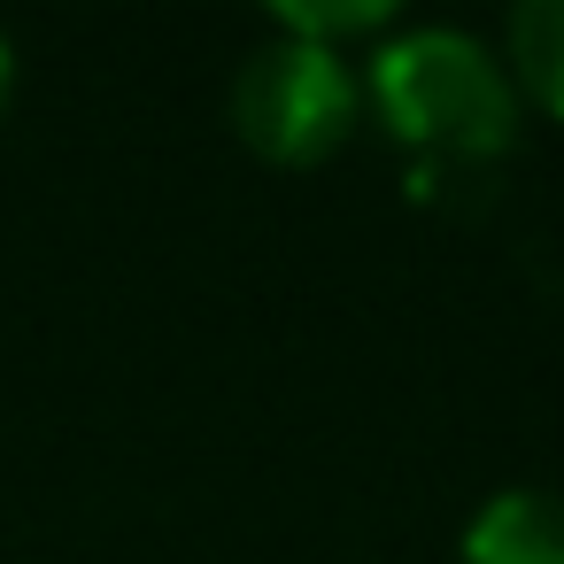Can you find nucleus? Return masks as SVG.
<instances>
[{
  "label": "nucleus",
  "mask_w": 564,
  "mask_h": 564,
  "mask_svg": "<svg viewBox=\"0 0 564 564\" xmlns=\"http://www.w3.org/2000/svg\"><path fill=\"white\" fill-rule=\"evenodd\" d=\"M364 109L425 171H487L518 148L525 101L487 40L456 24H410L364 55Z\"/></svg>",
  "instance_id": "obj_1"
},
{
  "label": "nucleus",
  "mask_w": 564,
  "mask_h": 564,
  "mask_svg": "<svg viewBox=\"0 0 564 564\" xmlns=\"http://www.w3.org/2000/svg\"><path fill=\"white\" fill-rule=\"evenodd\" d=\"M364 124V70L317 40L271 32L232 70V132L279 171H310L340 155Z\"/></svg>",
  "instance_id": "obj_2"
},
{
  "label": "nucleus",
  "mask_w": 564,
  "mask_h": 564,
  "mask_svg": "<svg viewBox=\"0 0 564 564\" xmlns=\"http://www.w3.org/2000/svg\"><path fill=\"white\" fill-rule=\"evenodd\" d=\"M464 564H564V495L495 487L464 525Z\"/></svg>",
  "instance_id": "obj_3"
},
{
  "label": "nucleus",
  "mask_w": 564,
  "mask_h": 564,
  "mask_svg": "<svg viewBox=\"0 0 564 564\" xmlns=\"http://www.w3.org/2000/svg\"><path fill=\"white\" fill-rule=\"evenodd\" d=\"M502 70H510L518 101H533L541 117L564 124V0H525V9H510Z\"/></svg>",
  "instance_id": "obj_4"
},
{
  "label": "nucleus",
  "mask_w": 564,
  "mask_h": 564,
  "mask_svg": "<svg viewBox=\"0 0 564 564\" xmlns=\"http://www.w3.org/2000/svg\"><path fill=\"white\" fill-rule=\"evenodd\" d=\"M271 32H294V40H317V47L348 55V40H387V32H394V0H348V9H279Z\"/></svg>",
  "instance_id": "obj_5"
},
{
  "label": "nucleus",
  "mask_w": 564,
  "mask_h": 564,
  "mask_svg": "<svg viewBox=\"0 0 564 564\" xmlns=\"http://www.w3.org/2000/svg\"><path fill=\"white\" fill-rule=\"evenodd\" d=\"M9 94H17V47L0 40V109H9Z\"/></svg>",
  "instance_id": "obj_6"
}]
</instances>
